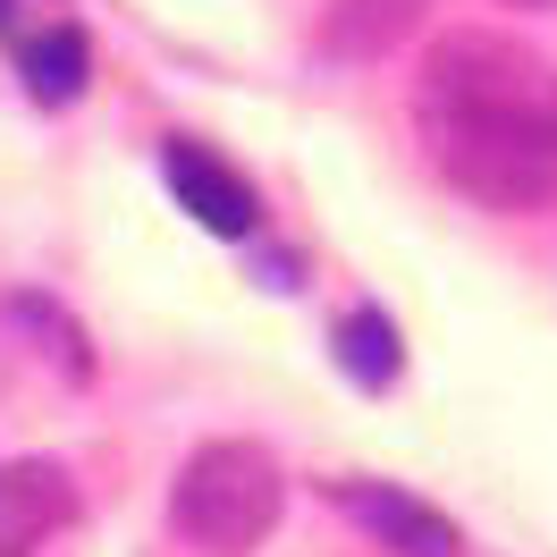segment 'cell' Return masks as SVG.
Instances as JSON below:
<instances>
[{
	"label": "cell",
	"instance_id": "7",
	"mask_svg": "<svg viewBox=\"0 0 557 557\" xmlns=\"http://www.w3.org/2000/svg\"><path fill=\"white\" fill-rule=\"evenodd\" d=\"M422 9H431V0H330L313 42L330 60H388V51L422 26Z\"/></svg>",
	"mask_w": 557,
	"mask_h": 557
},
{
	"label": "cell",
	"instance_id": "2",
	"mask_svg": "<svg viewBox=\"0 0 557 557\" xmlns=\"http://www.w3.org/2000/svg\"><path fill=\"white\" fill-rule=\"evenodd\" d=\"M287 507V473L262 440H203L170 482V523L203 557H245Z\"/></svg>",
	"mask_w": 557,
	"mask_h": 557
},
{
	"label": "cell",
	"instance_id": "8",
	"mask_svg": "<svg viewBox=\"0 0 557 557\" xmlns=\"http://www.w3.org/2000/svg\"><path fill=\"white\" fill-rule=\"evenodd\" d=\"M17 69H26V94H35V102H76L85 76H94V51H85L76 26H51V35H35L17 51Z\"/></svg>",
	"mask_w": 557,
	"mask_h": 557
},
{
	"label": "cell",
	"instance_id": "3",
	"mask_svg": "<svg viewBox=\"0 0 557 557\" xmlns=\"http://www.w3.org/2000/svg\"><path fill=\"white\" fill-rule=\"evenodd\" d=\"M422 152L456 195H473L482 211H549L557 203V144L490 127V119H456V110H422Z\"/></svg>",
	"mask_w": 557,
	"mask_h": 557
},
{
	"label": "cell",
	"instance_id": "9",
	"mask_svg": "<svg viewBox=\"0 0 557 557\" xmlns=\"http://www.w3.org/2000/svg\"><path fill=\"white\" fill-rule=\"evenodd\" d=\"M338 363H347L363 388H388V381H397V321L372 313V305L347 313V321H338Z\"/></svg>",
	"mask_w": 557,
	"mask_h": 557
},
{
	"label": "cell",
	"instance_id": "4",
	"mask_svg": "<svg viewBox=\"0 0 557 557\" xmlns=\"http://www.w3.org/2000/svg\"><path fill=\"white\" fill-rule=\"evenodd\" d=\"M330 507L363 541H381L388 557H465V532L431 498H414V490H397V482H330Z\"/></svg>",
	"mask_w": 557,
	"mask_h": 557
},
{
	"label": "cell",
	"instance_id": "6",
	"mask_svg": "<svg viewBox=\"0 0 557 557\" xmlns=\"http://www.w3.org/2000/svg\"><path fill=\"white\" fill-rule=\"evenodd\" d=\"M69 523V473L60 465H0V557L42 549Z\"/></svg>",
	"mask_w": 557,
	"mask_h": 557
},
{
	"label": "cell",
	"instance_id": "10",
	"mask_svg": "<svg viewBox=\"0 0 557 557\" xmlns=\"http://www.w3.org/2000/svg\"><path fill=\"white\" fill-rule=\"evenodd\" d=\"M516 9H557V0H516Z\"/></svg>",
	"mask_w": 557,
	"mask_h": 557
},
{
	"label": "cell",
	"instance_id": "11",
	"mask_svg": "<svg viewBox=\"0 0 557 557\" xmlns=\"http://www.w3.org/2000/svg\"><path fill=\"white\" fill-rule=\"evenodd\" d=\"M0 26H9V0H0Z\"/></svg>",
	"mask_w": 557,
	"mask_h": 557
},
{
	"label": "cell",
	"instance_id": "1",
	"mask_svg": "<svg viewBox=\"0 0 557 557\" xmlns=\"http://www.w3.org/2000/svg\"><path fill=\"white\" fill-rule=\"evenodd\" d=\"M422 110H456V119H490V127L557 144V60L490 26L440 35L422 51Z\"/></svg>",
	"mask_w": 557,
	"mask_h": 557
},
{
	"label": "cell",
	"instance_id": "5",
	"mask_svg": "<svg viewBox=\"0 0 557 557\" xmlns=\"http://www.w3.org/2000/svg\"><path fill=\"white\" fill-rule=\"evenodd\" d=\"M161 177H170V195L203 220L211 237H245V228H253V186H245L228 161H211L203 144H170V152H161Z\"/></svg>",
	"mask_w": 557,
	"mask_h": 557
}]
</instances>
